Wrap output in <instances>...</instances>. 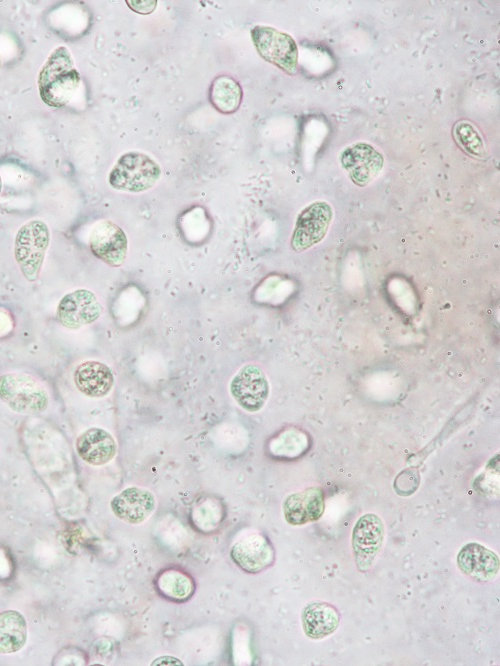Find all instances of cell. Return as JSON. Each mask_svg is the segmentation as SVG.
I'll return each mask as SVG.
<instances>
[{
	"label": "cell",
	"instance_id": "52a82bcc",
	"mask_svg": "<svg viewBox=\"0 0 500 666\" xmlns=\"http://www.w3.org/2000/svg\"><path fill=\"white\" fill-rule=\"evenodd\" d=\"M230 394L249 413L260 411L266 404L270 386L264 371L256 364H245L230 381Z\"/></svg>",
	"mask_w": 500,
	"mask_h": 666
},
{
	"label": "cell",
	"instance_id": "30bf717a",
	"mask_svg": "<svg viewBox=\"0 0 500 666\" xmlns=\"http://www.w3.org/2000/svg\"><path fill=\"white\" fill-rule=\"evenodd\" d=\"M102 312L103 307L92 291L77 289L61 298L56 317L63 327L75 330L95 322Z\"/></svg>",
	"mask_w": 500,
	"mask_h": 666
},
{
	"label": "cell",
	"instance_id": "7a4b0ae2",
	"mask_svg": "<svg viewBox=\"0 0 500 666\" xmlns=\"http://www.w3.org/2000/svg\"><path fill=\"white\" fill-rule=\"evenodd\" d=\"M161 176L159 164L142 152H126L111 169L108 181L116 190L140 193L154 187Z\"/></svg>",
	"mask_w": 500,
	"mask_h": 666
},
{
	"label": "cell",
	"instance_id": "6da1fadb",
	"mask_svg": "<svg viewBox=\"0 0 500 666\" xmlns=\"http://www.w3.org/2000/svg\"><path fill=\"white\" fill-rule=\"evenodd\" d=\"M80 84V74L65 46L52 51L38 75V90L45 104L61 108L70 102Z\"/></svg>",
	"mask_w": 500,
	"mask_h": 666
},
{
	"label": "cell",
	"instance_id": "ac0fdd59",
	"mask_svg": "<svg viewBox=\"0 0 500 666\" xmlns=\"http://www.w3.org/2000/svg\"><path fill=\"white\" fill-rule=\"evenodd\" d=\"M339 613L330 604L314 602L308 604L302 613L305 634L312 639H321L332 634L339 625Z\"/></svg>",
	"mask_w": 500,
	"mask_h": 666
},
{
	"label": "cell",
	"instance_id": "8992f818",
	"mask_svg": "<svg viewBox=\"0 0 500 666\" xmlns=\"http://www.w3.org/2000/svg\"><path fill=\"white\" fill-rule=\"evenodd\" d=\"M333 218V209L325 201H315L298 214L291 237V247L303 252L320 243L326 236Z\"/></svg>",
	"mask_w": 500,
	"mask_h": 666
},
{
	"label": "cell",
	"instance_id": "7402d4cb",
	"mask_svg": "<svg viewBox=\"0 0 500 666\" xmlns=\"http://www.w3.org/2000/svg\"><path fill=\"white\" fill-rule=\"evenodd\" d=\"M453 135L460 147L469 155L476 158H486L487 148L479 131L467 121L455 124Z\"/></svg>",
	"mask_w": 500,
	"mask_h": 666
},
{
	"label": "cell",
	"instance_id": "277c9868",
	"mask_svg": "<svg viewBox=\"0 0 500 666\" xmlns=\"http://www.w3.org/2000/svg\"><path fill=\"white\" fill-rule=\"evenodd\" d=\"M49 242V228L41 220H31L18 230L14 241V257L28 281L39 278Z\"/></svg>",
	"mask_w": 500,
	"mask_h": 666
},
{
	"label": "cell",
	"instance_id": "d6986e66",
	"mask_svg": "<svg viewBox=\"0 0 500 666\" xmlns=\"http://www.w3.org/2000/svg\"><path fill=\"white\" fill-rule=\"evenodd\" d=\"M26 641L25 617L16 610L0 612V653H15L24 647Z\"/></svg>",
	"mask_w": 500,
	"mask_h": 666
},
{
	"label": "cell",
	"instance_id": "4fadbf2b",
	"mask_svg": "<svg viewBox=\"0 0 500 666\" xmlns=\"http://www.w3.org/2000/svg\"><path fill=\"white\" fill-rule=\"evenodd\" d=\"M324 508V493L318 487L292 493L283 502L285 520L295 526L318 520L324 512Z\"/></svg>",
	"mask_w": 500,
	"mask_h": 666
},
{
	"label": "cell",
	"instance_id": "2e32d148",
	"mask_svg": "<svg viewBox=\"0 0 500 666\" xmlns=\"http://www.w3.org/2000/svg\"><path fill=\"white\" fill-rule=\"evenodd\" d=\"M232 560L243 570L257 573L272 563L273 548L265 537L254 534L237 541L231 548Z\"/></svg>",
	"mask_w": 500,
	"mask_h": 666
},
{
	"label": "cell",
	"instance_id": "ba28073f",
	"mask_svg": "<svg viewBox=\"0 0 500 666\" xmlns=\"http://www.w3.org/2000/svg\"><path fill=\"white\" fill-rule=\"evenodd\" d=\"M339 159L352 182L360 187L374 181L384 166L382 153L366 142H357L345 147Z\"/></svg>",
	"mask_w": 500,
	"mask_h": 666
},
{
	"label": "cell",
	"instance_id": "ffe728a7",
	"mask_svg": "<svg viewBox=\"0 0 500 666\" xmlns=\"http://www.w3.org/2000/svg\"><path fill=\"white\" fill-rule=\"evenodd\" d=\"M209 98L213 106L222 113L236 111L241 103L240 85L229 76H219L211 84Z\"/></svg>",
	"mask_w": 500,
	"mask_h": 666
},
{
	"label": "cell",
	"instance_id": "e0dca14e",
	"mask_svg": "<svg viewBox=\"0 0 500 666\" xmlns=\"http://www.w3.org/2000/svg\"><path fill=\"white\" fill-rule=\"evenodd\" d=\"M76 451L86 463L101 466L115 457L117 445L114 437L108 431L99 427H91L77 438Z\"/></svg>",
	"mask_w": 500,
	"mask_h": 666
},
{
	"label": "cell",
	"instance_id": "5bb4252c",
	"mask_svg": "<svg viewBox=\"0 0 500 666\" xmlns=\"http://www.w3.org/2000/svg\"><path fill=\"white\" fill-rule=\"evenodd\" d=\"M457 564L464 574L478 582L491 581L499 571L498 556L477 543L462 547L457 556Z\"/></svg>",
	"mask_w": 500,
	"mask_h": 666
},
{
	"label": "cell",
	"instance_id": "603a6c76",
	"mask_svg": "<svg viewBox=\"0 0 500 666\" xmlns=\"http://www.w3.org/2000/svg\"><path fill=\"white\" fill-rule=\"evenodd\" d=\"M1 188H2V182H1V177H0V192H1Z\"/></svg>",
	"mask_w": 500,
	"mask_h": 666
},
{
	"label": "cell",
	"instance_id": "9a60e30c",
	"mask_svg": "<svg viewBox=\"0 0 500 666\" xmlns=\"http://www.w3.org/2000/svg\"><path fill=\"white\" fill-rule=\"evenodd\" d=\"M76 388L90 398L107 396L114 385L112 370L104 363L88 360L80 363L74 371Z\"/></svg>",
	"mask_w": 500,
	"mask_h": 666
},
{
	"label": "cell",
	"instance_id": "cb8c5ba5",
	"mask_svg": "<svg viewBox=\"0 0 500 666\" xmlns=\"http://www.w3.org/2000/svg\"><path fill=\"white\" fill-rule=\"evenodd\" d=\"M0 67H1V59H0Z\"/></svg>",
	"mask_w": 500,
	"mask_h": 666
},
{
	"label": "cell",
	"instance_id": "3957f363",
	"mask_svg": "<svg viewBox=\"0 0 500 666\" xmlns=\"http://www.w3.org/2000/svg\"><path fill=\"white\" fill-rule=\"evenodd\" d=\"M0 399L15 413H43L49 405L45 386L25 373H6L0 376Z\"/></svg>",
	"mask_w": 500,
	"mask_h": 666
},
{
	"label": "cell",
	"instance_id": "5b68a950",
	"mask_svg": "<svg viewBox=\"0 0 500 666\" xmlns=\"http://www.w3.org/2000/svg\"><path fill=\"white\" fill-rule=\"evenodd\" d=\"M251 38L264 60L289 75L297 73L298 47L291 35L271 26L257 25L251 30Z\"/></svg>",
	"mask_w": 500,
	"mask_h": 666
},
{
	"label": "cell",
	"instance_id": "44dd1931",
	"mask_svg": "<svg viewBox=\"0 0 500 666\" xmlns=\"http://www.w3.org/2000/svg\"><path fill=\"white\" fill-rule=\"evenodd\" d=\"M157 586L164 596L173 600L186 599L193 592L192 579L177 570H167L159 575Z\"/></svg>",
	"mask_w": 500,
	"mask_h": 666
},
{
	"label": "cell",
	"instance_id": "8fae6325",
	"mask_svg": "<svg viewBox=\"0 0 500 666\" xmlns=\"http://www.w3.org/2000/svg\"><path fill=\"white\" fill-rule=\"evenodd\" d=\"M384 525L375 514H365L358 519L352 532V547L360 571H367L381 549Z\"/></svg>",
	"mask_w": 500,
	"mask_h": 666
},
{
	"label": "cell",
	"instance_id": "7c38bea8",
	"mask_svg": "<svg viewBox=\"0 0 500 666\" xmlns=\"http://www.w3.org/2000/svg\"><path fill=\"white\" fill-rule=\"evenodd\" d=\"M110 507L120 520L129 524H139L153 514L156 499L147 489L128 487L112 498Z\"/></svg>",
	"mask_w": 500,
	"mask_h": 666
},
{
	"label": "cell",
	"instance_id": "9c48e42d",
	"mask_svg": "<svg viewBox=\"0 0 500 666\" xmlns=\"http://www.w3.org/2000/svg\"><path fill=\"white\" fill-rule=\"evenodd\" d=\"M91 253L111 267L124 264L128 253V239L123 229L110 220L99 221L89 236Z\"/></svg>",
	"mask_w": 500,
	"mask_h": 666
}]
</instances>
